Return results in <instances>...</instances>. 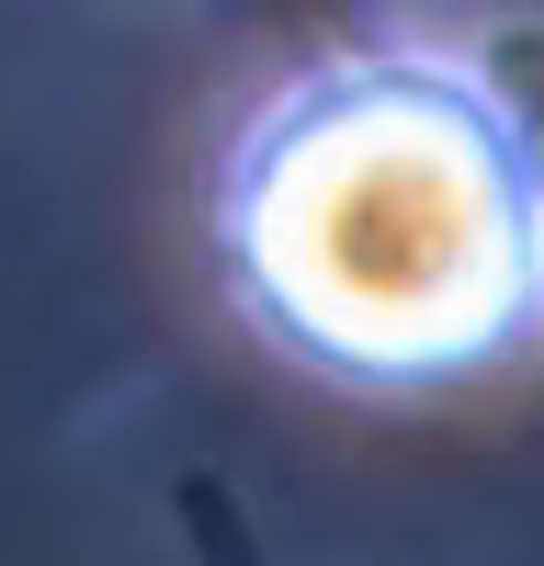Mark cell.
Returning <instances> with one entry per match:
<instances>
[{"instance_id":"7a4b0ae2","label":"cell","mask_w":544,"mask_h":566,"mask_svg":"<svg viewBox=\"0 0 544 566\" xmlns=\"http://www.w3.org/2000/svg\"><path fill=\"white\" fill-rule=\"evenodd\" d=\"M533 159H544V125H533Z\"/></svg>"},{"instance_id":"6da1fadb","label":"cell","mask_w":544,"mask_h":566,"mask_svg":"<svg viewBox=\"0 0 544 566\" xmlns=\"http://www.w3.org/2000/svg\"><path fill=\"white\" fill-rule=\"evenodd\" d=\"M216 261L317 386L420 397L488 374L544 317L533 125L453 57H329L239 125Z\"/></svg>"}]
</instances>
